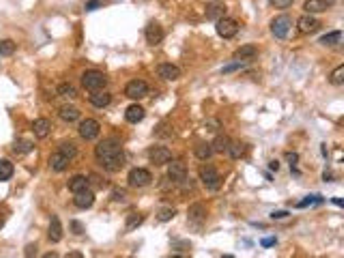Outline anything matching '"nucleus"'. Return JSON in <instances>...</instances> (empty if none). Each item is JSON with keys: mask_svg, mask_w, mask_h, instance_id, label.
Segmentation results:
<instances>
[{"mask_svg": "<svg viewBox=\"0 0 344 258\" xmlns=\"http://www.w3.org/2000/svg\"><path fill=\"white\" fill-rule=\"evenodd\" d=\"M95 160L108 172H118L125 166V153L116 140H104L95 146Z\"/></svg>", "mask_w": 344, "mask_h": 258, "instance_id": "f257e3e1", "label": "nucleus"}, {"mask_svg": "<svg viewBox=\"0 0 344 258\" xmlns=\"http://www.w3.org/2000/svg\"><path fill=\"white\" fill-rule=\"evenodd\" d=\"M106 84H108V78L102 74V71H86V74L82 76V86L90 92L106 88Z\"/></svg>", "mask_w": 344, "mask_h": 258, "instance_id": "f03ea898", "label": "nucleus"}, {"mask_svg": "<svg viewBox=\"0 0 344 258\" xmlns=\"http://www.w3.org/2000/svg\"><path fill=\"white\" fill-rule=\"evenodd\" d=\"M200 181L209 192H218L220 185H222V176L218 174V170L213 166H202L200 168Z\"/></svg>", "mask_w": 344, "mask_h": 258, "instance_id": "7ed1b4c3", "label": "nucleus"}, {"mask_svg": "<svg viewBox=\"0 0 344 258\" xmlns=\"http://www.w3.org/2000/svg\"><path fill=\"white\" fill-rule=\"evenodd\" d=\"M127 181H129V188H148L153 183V174L144 168H134L129 172Z\"/></svg>", "mask_w": 344, "mask_h": 258, "instance_id": "20e7f679", "label": "nucleus"}, {"mask_svg": "<svg viewBox=\"0 0 344 258\" xmlns=\"http://www.w3.org/2000/svg\"><path fill=\"white\" fill-rule=\"evenodd\" d=\"M292 28V20L288 16H278L274 22H271V32H274L276 39H286L288 37Z\"/></svg>", "mask_w": 344, "mask_h": 258, "instance_id": "39448f33", "label": "nucleus"}, {"mask_svg": "<svg viewBox=\"0 0 344 258\" xmlns=\"http://www.w3.org/2000/svg\"><path fill=\"white\" fill-rule=\"evenodd\" d=\"M99 134H102V125L97 123L95 118H86L80 123V136L84 140H97L99 138Z\"/></svg>", "mask_w": 344, "mask_h": 258, "instance_id": "423d86ee", "label": "nucleus"}, {"mask_svg": "<svg viewBox=\"0 0 344 258\" xmlns=\"http://www.w3.org/2000/svg\"><path fill=\"white\" fill-rule=\"evenodd\" d=\"M218 34L222 39H232L236 37V32H239V24H236L234 20H228V18H222L218 20Z\"/></svg>", "mask_w": 344, "mask_h": 258, "instance_id": "0eeeda50", "label": "nucleus"}, {"mask_svg": "<svg viewBox=\"0 0 344 258\" xmlns=\"http://www.w3.org/2000/svg\"><path fill=\"white\" fill-rule=\"evenodd\" d=\"M125 95L129 99H142L148 95V84L144 80H132L125 86Z\"/></svg>", "mask_w": 344, "mask_h": 258, "instance_id": "6e6552de", "label": "nucleus"}, {"mask_svg": "<svg viewBox=\"0 0 344 258\" xmlns=\"http://www.w3.org/2000/svg\"><path fill=\"white\" fill-rule=\"evenodd\" d=\"M148 160H150V164H155V166H166V164L172 162V153L166 146H153L148 150Z\"/></svg>", "mask_w": 344, "mask_h": 258, "instance_id": "1a4fd4ad", "label": "nucleus"}, {"mask_svg": "<svg viewBox=\"0 0 344 258\" xmlns=\"http://www.w3.org/2000/svg\"><path fill=\"white\" fill-rule=\"evenodd\" d=\"M168 178H172L174 183H183L188 181V166H185L183 162H172L170 168H168Z\"/></svg>", "mask_w": 344, "mask_h": 258, "instance_id": "9d476101", "label": "nucleus"}, {"mask_svg": "<svg viewBox=\"0 0 344 258\" xmlns=\"http://www.w3.org/2000/svg\"><path fill=\"white\" fill-rule=\"evenodd\" d=\"M297 26H299V32H304V34H312V32H316L318 28H320V22L314 18V16H304V18H299L297 22Z\"/></svg>", "mask_w": 344, "mask_h": 258, "instance_id": "9b49d317", "label": "nucleus"}, {"mask_svg": "<svg viewBox=\"0 0 344 258\" xmlns=\"http://www.w3.org/2000/svg\"><path fill=\"white\" fill-rule=\"evenodd\" d=\"M69 164H71V160L67 155H62L60 150H56V153L50 155V168H52L54 172H64L69 168Z\"/></svg>", "mask_w": 344, "mask_h": 258, "instance_id": "f8f14e48", "label": "nucleus"}, {"mask_svg": "<svg viewBox=\"0 0 344 258\" xmlns=\"http://www.w3.org/2000/svg\"><path fill=\"white\" fill-rule=\"evenodd\" d=\"M146 43H150V46H160V43L164 41V28L160 24H148L146 26Z\"/></svg>", "mask_w": 344, "mask_h": 258, "instance_id": "ddd939ff", "label": "nucleus"}, {"mask_svg": "<svg viewBox=\"0 0 344 258\" xmlns=\"http://www.w3.org/2000/svg\"><path fill=\"white\" fill-rule=\"evenodd\" d=\"M157 74H160V78H164V80H168V82H174L181 78V69L176 67V64H160V69H157Z\"/></svg>", "mask_w": 344, "mask_h": 258, "instance_id": "4468645a", "label": "nucleus"}, {"mask_svg": "<svg viewBox=\"0 0 344 258\" xmlns=\"http://www.w3.org/2000/svg\"><path fill=\"white\" fill-rule=\"evenodd\" d=\"M74 202H76L78 209H90V206L95 204V194L88 192V190L78 192V194H76V198H74Z\"/></svg>", "mask_w": 344, "mask_h": 258, "instance_id": "2eb2a0df", "label": "nucleus"}, {"mask_svg": "<svg viewBox=\"0 0 344 258\" xmlns=\"http://www.w3.org/2000/svg\"><path fill=\"white\" fill-rule=\"evenodd\" d=\"M32 132H34V136H37L39 140H46L50 136V132H52V123H50L48 118H37L32 123Z\"/></svg>", "mask_w": 344, "mask_h": 258, "instance_id": "dca6fc26", "label": "nucleus"}, {"mask_svg": "<svg viewBox=\"0 0 344 258\" xmlns=\"http://www.w3.org/2000/svg\"><path fill=\"white\" fill-rule=\"evenodd\" d=\"M226 4L224 2H211L209 6H206V20L211 22H218L222 18H226Z\"/></svg>", "mask_w": 344, "mask_h": 258, "instance_id": "f3484780", "label": "nucleus"}, {"mask_svg": "<svg viewBox=\"0 0 344 258\" xmlns=\"http://www.w3.org/2000/svg\"><path fill=\"white\" fill-rule=\"evenodd\" d=\"M146 116V112H144V108L138 106V104H134V106H129L127 108V112H125V118H127V123H140V120H144Z\"/></svg>", "mask_w": 344, "mask_h": 258, "instance_id": "a211bd4d", "label": "nucleus"}, {"mask_svg": "<svg viewBox=\"0 0 344 258\" xmlns=\"http://www.w3.org/2000/svg\"><path fill=\"white\" fill-rule=\"evenodd\" d=\"M329 4H332V0H306L304 9L310 13V16H314V13H322L329 9Z\"/></svg>", "mask_w": 344, "mask_h": 258, "instance_id": "6ab92c4d", "label": "nucleus"}, {"mask_svg": "<svg viewBox=\"0 0 344 258\" xmlns=\"http://www.w3.org/2000/svg\"><path fill=\"white\" fill-rule=\"evenodd\" d=\"M258 54V48L256 46H243L234 52V60H246V62H252Z\"/></svg>", "mask_w": 344, "mask_h": 258, "instance_id": "aec40b11", "label": "nucleus"}, {"mask_svg": "<svg viewBox=\"0 0 344 258\" xmlns=\"http://www.w3.org/2000/svg\"><path fill=\"white\" fill-rule=\"evenodd\" d=\"M112 102V95L110 92H104V90H92V95H90V104L95 106V108H108Z\"/></svg>", "mask_w": 344, "mask_h": 258, "instance_id": "412c9836", "label": "nucleus"}, {"mask_svg": "<svg viewBox=\"0 0 344 258\" xmlns=\"http://www.w3.org/2000/svg\"><path fill=\"white\" fill-rule=\"evenodd\" d=\"M48 236H50V241H52V243H60L62 241V226H60V220L56 218V215L52 218V222H50Z\"/></svg>", "mask_w": 344, "mask_h": 258, "instance_id": "4be33fe9", "label": "nucleus"}, {"mask_svg": "<svg viewBox=\"0 0 344 258\" xmlns=\"http://www.w3.org/2000/svg\"><path fill=\"white\" fill-rule=\"evenodd\" d=\"M69 192H74V194H78V192H84V190H88V178L86 176H82V174H78V176H74V178H69Z\"/></svg>", "mask_w": 344, "mask_h": 258, "instance_id": "5701e85b", "label": "nucleus"}, {"mask_svg": "<svg viewBox=\"0 0 344 258\" xmlns=\"http://www.w3.org/2000/svg\"><path fill=\"white\" fill-rule=\"evenodd\" d=\"M60 118L64 120V123H76L78 118H80V110L78 108H74V106H64V108H60Z\"/></svg>", "mask_w": 344, "mask_h": 258, "instance_id": "b1692460", "label": "nucleus"}, {"mask_svg": "<svg viewBox=\"0 0 344 258\" xmlns=\"http://www.w3.org/2000/svg\"><path fill=\"white\" fill-rule=\"evenodd\" d=\"M188 215H190V222H196V224H200V222L206 218V209H204L202 204H192Z\"/></svg>", "mask_w": 344, "mask_h": 258, "instance_id": "393cba45", "label": "nucleus"}, {"mask_svg": "<svg viewBox=\"0 0 344 258\" xmlns=\"http://www.w3.org/2000/svg\"><path fill=\"white\" fill-rule=\"evenodd\" d=\"M213 153H228V148H230V138H226V136H218L215 138V142H213Z\"/></svg>", "mask_w": 344, "mask_h": 258, "instance_id": "a878e982", "label": "nucleus"}, {"mask_svg": "<svg viewBox=\"0 0 344 258\" xmlns=\"http://www.w3.org/2000/svg\"><path fill=\"white\" fill-rule=\"evenodd\" d=\"M196 157L200 162H209L213 157V146L206 144V142H200V144L196 146Z\"/></svg>", "mask_w": 344, "mask_h": 258, "instance_id": "bb28decb", "label": "nucleus"}, {"mask_svg": "<svg viewBox=\"0 0 344 258\" xmlns=\"http://www.w3.org/2000/svg\"><path fill=\"white\" fill-rule=\"evenodd\" d=\"M13 176V164L9 160H0V183L9 181Z\"/></svg>", "mask_w": 344, "mask_h": 258, "instance_id": "cd10ccee", "label": "nucleus"}, {"mask_svg": "<svg viewBox=\"0 0 344 258\" xmlns=\"http://www.w3.org/2000/svg\"><path fill=\"white\" fill-rule=\"evenodd\" d=\"M342 41V32L340 30H334V32H329L325 34V37H320V46H338V43Z\"/></svg>", "mask_w": 344, "mask_h": 258, "instance_id": "c85d7f7f", "label": "nucleus"}, {"mask_svg": "<svg viewBox=\"0 0 344 258\" xmlns=\"http://www.w3.org/2000/svg\"><path fill=\"white\" fill-rule=\"evenodd\" d=\"M34 148V144L30 140H18L16 142V146H13V150H16V155H26V153H30V150Z\"/></svg>", "mask_w": 344, "mask_h": 258, "instance_id": "c756f323", "label": "nucleus"}, {"mask_svg": "<svg viewBox=\"0 0 344 258\" xmlns=\"http://www.w3.org/2000/svg\"><path fill=\"white\" fill-rule=\"evenodd\" d=\"M142 222H144V215H140V213H132V215H127V224L125 228L127 230H136Z\"/></svg>", "mask_w": 344, "mask_h": 258, "instance_id": "7c9ffc66", "label": "nucleus"}, {"mask_svg": "<svg viewBox=\"0 0 344 258\" xmlns=\"http://www.w3.org/2000/svg\"><path fill=\"white\" fill-rule=\"evenodd\" d=\"M246 153V144H241V142H232L230 140V148H228V155L232 157V160H239V157Z\"/></svg>", "mask_w": 344, "mask_h": 258, "instance_id": "2f4dec72", "label": "nucleus"}, {"mask_svg": "<svg viewBox=\"0 0 344 258\" xmlns=\"http://www.w3.org/2000/svg\"><path fill=\"white\" fill-rule=\"evenodd\" d=\"M16 54V43L11 39H2L0 41V56H11Z\"/></svg>", "mask_w": 344, "mask_h": 258, "instance_id": "473e14b6", "label": "nucleus"}, {"mask_svg": "<svg viewBox=\"0 0 344 258\" xmlns=\"http://www.w3.org/2000/svg\"><path fill=\"white\" fill-rule=\"evenodd\" d=\"M329 82H332L334 86H342L344 84V64H340V67L334 69L332 78H329Z\"/></svg>", "mask_w": 344, "mask_h": 258, "instance_id": "72a5a7b5", "label": "nucleus"}, {"mask_svg": "<svg viewBox=\"0 0 344 258\" xmlns=\"http://www.w3.org/2000/svg\"><path fill=\"white\" fill-rule=\"evenodd\" d=\"M60 153L62 155H67L69 157V160H74V157L78 155V148H76V144H74V142H64V144H60Z\"/></svg>", "mask_w": 344, "mask_h": 258, "instance_id": "f704fd0d", "label": "nucleus"}, {"mask_svg": "<svg viewBox=\"0 0 344 258\" xmlns=\"http://www.w3.org/2000/svg\"><path fill=\"white\" fill-rule=\"evenodd\" d=\"M58 95H62V97H69V99H74L78 92H76V88L71 84H60L58 86Z\"/></svg>", "mask_w": 344, "mask_h": 258, "instance_id": "c9c22d12", "label": "nucleus"}, {"mask_svg": "<svg viewBox=\"0 0 344 258\" xmlns=\"http://www.w3.org/2000/svg\"><path fill=\"white\" fill-rule=\"evenodd\" d=\"M174 215H176V211L170 209V206H166V209H162L160 213H157V220H160V222H170V220H174Z\"/></svg>", "mask_w": 344, "mask_h": 258, "instance_id": "e433bc0d", "label": "nucleus"}, {"mask_svg": "<svg viewBox=\"0 0 344 258\" xmlns=\"http://www.w3.org/2000/svg\"><path fill=\"white\" fill-rule=\"evenodd\" d=\"M106 4H108V0H88L84 9L86 11H97V9H102V6H106Z\"/></svg>", "mask_w": 344, "mask_h": 258, "instance_id": "4c0bfd02", "label": "nucleus"}, {"mask_svg": "<svg viewBox=\"0 0 344 258\" xmlns=\"http://www.w3.org/2000/svg\"><path fill=\"white\" fill-rule=\"evenodd\" d=\"M318 202H322V196H308L304 202H299L297 206L299 209H306V206H310V204H318Z\"/></svg>", "mask_w": 344, "mask_h": 258, "instance_id": "58836bf2", "label": "nucleus"}, {"mask_svg": "<svg viewBox=\"0 0 344 258\" xmlns=\"http://www.w3.org/2000/svg\"><path fill=\"white\" fill-rule=\"evenodd\" d=\"M246 60H234L232 64H228V67H224V74H232V71H236V69H243L246 67Z\"/></svg>", "mask_w": 344, "mask_h": 258, "instance_id": "ea45409f", "label": "nucleus"}, {"mask_svg": "<svg viewBox=\"0 0 344 258\" xmlns=\"http://www.w3.org/2000/svg\"><path fill=\"white\" fill-rule=\"evenodd\" d=\"M271 6H276V9H288L292 4V0H269Z\"/></svg>", "mask_w": 344, "mask_h": 258, "instance_id": "a19ab883", "label": "nucleus"}, {"mask_svg": "<svg viewBox=\"0 0 344 258\" xmlns=\"http://www.w3.org/2000/svg\"><path fill=\"white\" fill-rule=\"evenodd\" d=\"M286 160L290 162V168H292V170L299 172V170H297V162H299V155H297V153H286Z\"/></svg>", "mask_w": 344, "mask_h": 258, "instance_id": "79ce46f5", "label": "nucleus"}, {"mask_svg": "<svg viewBox=\"0 0 344 258\" xmlns=\"http://www.w3.org/2000/svg\"><path fill=\"white\" fill-rule=\"evenodd\" d=\"M276 243H278V239H276V236H269V239H262V243H260V246H262V248H274Z\"/></svg>", "mask_w": 344, "mask_h": 258, "instance_id": "37998d69", "label": "nucleus"}, {"mask_svg": "<svg viewBox=\"0 0 344 258\" xmlns=\"http://www.w3.org/2000/svg\"><path fill=\"white\" fill-rule=\"evenodd\" d=\"M271 218L274 220H284V218H288V211H274L271 213Z\"/></svg>", "mask_w": 344, "mask_h": 258, "instance_id": "c03bdc74", "label": "nucleus"}, {"mask_svg": "<svg viewBox=\"0 0 344 258\" xmlns=\"http://www.w3.org/2000/svg\"><path fill=\"white\" fill-rule=\"evenodd\" d=\"M112 198H114V200H123V198H125V192H123V190H116V192L112 194Z\"/></svg>", "mask_w": 344, "mask_h": 258, "instance_id": "a18cd8bd", "label": "nucleus"}, {"mask_svg": "<svg viewBox=\"0 0 344 258\" xmlns=\"http://www.w3.org/2000/svg\"><path fill=\"white\" fill-rule=\"evenodd\" d=\"M206 127H209L211 132H218V129H220V123H218V120H209V123H206Z\"/></svg>", "mask_w": 344, "mask_h": 258, "instance_id": "49530a36", "label": "nucleus"}, {"mask_svg": "<svg viewBox=\"0 0 344 258\" xmlns=\"http://www.w3.org/2000/svg\"><path fill=\"white\" fill-rule=\"evenodd\" d=\"M71 226H74L76 234H82V224H80V222H74V224H71Z\"/></svg>", "mask_w": 344, "mask_h": 258, "instance_id": "de8ad7c7", "label": "nucleus"}, {"mask_svg": "<svg viewBox=\"0 0 344 258\" xmlns=\"http://www.w3.org/2000/svg\"><path fill=\"white\" fill-rule=\"evenodd\" d=\"M32 254H37V246H28L26 248V256H32Z\"/></svg>", "mask_w": 344, "mask_h": 258, "instance_id": "09e8293b", "label": "nucleus"}, {"mask_svg": "<svg viewBox=\"0 0 344 258\" xmlns=\"http://www.w3.org/2000/svg\"><path fill=\"white\" fill-rule=\"evenodd\" d=\"M269 168L278 172V170H280V162H278V160H274V162H271V164H269Z\"/></svg>", "mask_w": 344, "mask_h": 258, "instance_id": "8fccbe9b", "label": "nucleus"}, {"mask_svg": "<svg viewBox=\"0 0 344 258\" xmlns=\"http://www.w3.org/2000/svg\"><path fill=\"white\" fill-rule=\"evenodd\" d=\"M4 222H6V220H4V215L0 213V230H2V228H4Z\"/></svg>", "mask_w": 344, "mask_h": 258, "instance_id": "3c124183", "label": "nucleus"}, {"mask_svg": "<svg viewBox=\"0 0 344 258\" xmlns=\"http://www.w3.org/2000/svg\"><path fill=\"white\" fill-rule=\"evenodd\" d=\"M334 204H338V206H342L344 202H342V198H334Z\"/></svg>", "mask_w": 344, "mask_h": 258, "instance_id": "603ef678", "label": "nucleus"}, {"mask_svg": "<svg viewBox=\"0 0 344 258\" xmlns=\"http://www.w3.org/2000/svg\"><path fill=\"white\" fill-rule=\"evenodd\" d=\"M69 256H71V258H82V254H80V252H71Z\"/></svg>", "mask_w": 344, "mask_h": 258, "instance_id": "864d4df0", "label": "nucleus"}]
</instances>
